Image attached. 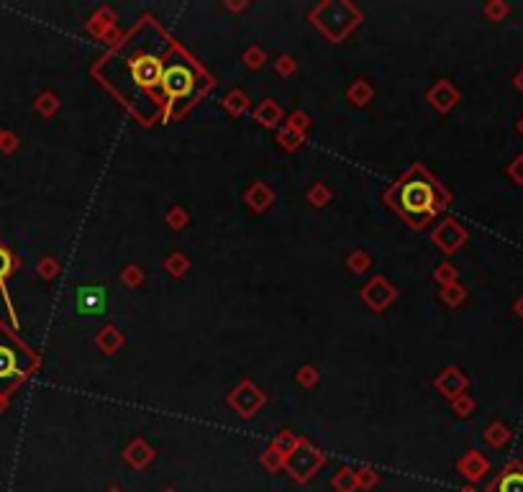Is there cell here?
I'll list each match as a JSON object with an SVG mask.
<instances>
[{
  "label": "cell",
  "mask_w": 523,
  "mask_h": 492,
  "mask_svg": "<svg viewBox=\"0 0 523 492\" xmlns=\"http://www.w3.org/2000/svg\"><path fill=\"white\" fill-rule=\"evenodd\" d=\"M11 269H13V257H11L6 246H0V280H6Z\"/></svg>",
  "instance_id": "obj_7"
},
{
  "label": "cell",
  "mask_w": 523,
  "mask_h": 492,
  "mask_svg": "<svg viewBox=\"0 0 523 492\" xmlns=\"http://www.w3.org/2000/svg\"><path fill=\"white\" fill-rule=\"evenodd\" d=\"M467 492H472V490H467Z\"/></svg>",
  "instance_id": "obj_9"
},
{
  "label": "cell",
  "mask_w": 523,
  "mask_h": 492,
  "mask_svg": "<svg viewBox=\"0 0 523 492\" xmlns=\"http://www.w3.org/2000/svg\"><path fill=\"white\" fill-rule=\"evenodd\" d=\"M521 85H523V82H521Z\"/></svg>",
  "instance_id": "obj_10"
},
{
  "label": "cell",
  "mask_w": 523,
  "mask_h": 492,
  "mask_svg": "<svg viewBox=\"0 0 523 492\" xmlns=\"http://www.w3.org/2000/svg\"><path fill=\"white\" fill-rule=\"evenodd\" d=\"M31 367H34V354L13 336L0 331V393H8L11 387L18 385L31 372Z\"/></svg>",
  "instance_id": "obj_4"
},
{
  "label": "cell",
  "mask_w": 523,
  "mask_h": 492,
  "mask_svg": "<svg viewBox=\"0 0 523 492\" xmlns=\"http://www.w3.org/2000/svg\"><path fill=\"white\" fill-rule=\"evenodd\" d=\"M516 175H521V177H523V159H521V162H518V169H516Z\"/></svg>",
  "instance_id": "obj_8"
},
{
  "label": "cell",
  "mask_w": 523,
  "mask_h": 492,
  "mask_svg": "<svg viewBox=\"0 0 523 492\" xmlns=\"http://www.w3.org/2000/svg\"><path fill=\"white\" fill-rule=\"evenodd\" d=\"M444 190L424 172H413L395 185L393 190V205L403 213L413 226H424L433 213L444 205Z\"/></svg>",
  "instance_id": "obj_2"
},
{
  "label": "cell",
  "mask_w": 523,
  "mask_h": 492,
  "mask_svg": "<svg viewBox=\"0 0 523 492\" xmlns=\"http://www.w3.org/2000/svg\"><path fill=\"white\" fill-rule=\"evenodd\" d=\"M108 308V293L100 285H85L75 295V310L80 316H103Z\"/></svg>",
  "instance_id": "obj_5"
},
{
  "label": "cell",
  "mask_w": 523,
  "mask_h": 492,
  "mask_svg": "<svg viewBox=\"0 0 523 492\" xmlns=\"http://www.w3.org/2000/svg\"><path fill=\"white\" fill-rule=\"evenodd\" d=\"M493 492H523V469L510 467L500 474V479L493 485Z\"/></svg>",
  "instance_id": "obj_6"
},
{
  "label": "cell",
  "mask_w": 523,
  "mask_h": 492,
  "mask_svg": "<svg viewBox=\"0 0 523 492\" xmlns=\"http://www.w3.org/2000/svg\"><path fill=\"white\" fill-rule=\"evenodd\" d=\"M162 92H164V103L175 113L187 108L192 100L198 98L200 72L183 51L175 49L170 54V59H167V67H164L162 75Z\"/></svg>",
  "instance_id": "obj_3"
},
{
  "label": "cell",
  "mask_w": 523,
  "mask_h": 492,
  "mask_svg": "<svg viewBox=\"0 0 523 492\" xmlns=\"http://www.w3.org/2000/svg\"><path fill=\"white\" fill-rule=\"evenodd\" d=\"M172 51H175V47L167 42V36L156 31L154 23H144L142 28H136L134 34L128 36L121 49L113 51V56L108 59L106 70H103L108 85L142 118L144 106H152L154 116L162 108V75Z\"/></svg>",
  "instance_id": "obj_1"
}]
</instances>
